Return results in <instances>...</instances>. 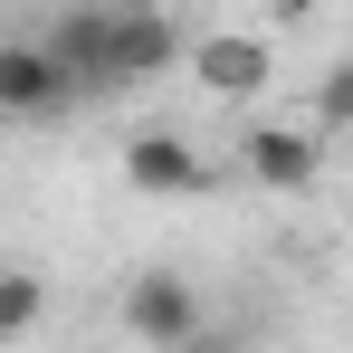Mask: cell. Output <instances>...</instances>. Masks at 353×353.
Here are the masks:
<instances>
[{"label":"cell","mask_w":353,"mask_h":353,"mask_svg":"<svg viewBox=\"0 0 353 353\" xmlns=\"http://www.w3.org/2000/svg\"><path fill=\"white\" fill-rule=\"evenodd\" d=\"M124 334L134 344H191L201 334V296H191V277H172V268H153V277H134L124 287Z\"/></svg>","instance_id":"cell-5"},{"label":"cell","mask_w":353,"mask_h":353,"mask_svg":"<svg viewBox=\"0 0 353 353\" xmlns=\"http://www.w3.org/2000/svg\"><path fill=\"white\" fill-rule=\"evenodd\" d=\"M48 39L67 48V67H77L86 86H105V39H115V0H86V10H67Z\"/></svg>","instance_id":"cell-7"},{"label":"cell","mask_w":353,"mask_h":353,"mask_svg":"<svg viewBox=\"0 0 353 353\" xmlns=\"http://www.w3.org/2000/svg\"><path fill=\"white\" fill-rule=\"evenodd\" d=\"M248 10H268V19H305L315 0H248Z\"/></svg>","instance_id":"cell-10"},{"label":"cell","mask_w":353,"mask_h":353,"mask_svg":"<svg viewBox=\"0 0 353 353\" xmlns=\"http://www.w3.org/2000/svg\"><path fill=\"white\" fill-rule=\"evenodd\" d=\"M77 96H86V77L67 67L58 39H19V48H0V115L39 124V115H58V105H77Z\"/></svg>","instance_id":"cell-1"},{"label":"cell","mask_w":353,"mask_h":353,"mask_svg":"<svg viewBox=\"0 0 353 353\" xmlns=\"http://www.w3.org/2000/svg\"><path fill=\"white\" fill-rule=\"evenodd\" d=\"M181 58V29L163 0H115V39H105V86H134V77H163Z\"/></svg>","instance_id":"cell-4"},{"label":"cell","mask_w":353,"mask_h":353,"mask_svg":"<svg viewBox=\"0 0 353 353\" xmlns=\"http://www.w3.org/2000/svg\"><path fill=\"white\" fill-rule=\"evenodd\" d=\"M191 77H201V96H220V105H258V96L277 86V48H268L258 29H210V39H191Z\"/></svg>","instance_id":"cell-2"},{"label":"cell","mask_w":353,"mask_h":353,"mask_svg":"<svg viewBox=\"0 0 353 353\" xmlns=\"http://www.w3.org/2000/svg\"><path fill=\"white\" fill-rule=\"evenodd\" d=\"M39 325V277H0V344H19Z\"/></svg>","instance_id":"cell-9"},{"label":"cell","mask_w":353,"mask_h":353,"mask_svg":"<svg viewBox=\"0 0 353 353\" xmlns=\"http://www.w3.org/2000/svg\"><path fill=\"white\" fill-rule=\"evenodd\" d=\"M315 124H325V134H353V58L325 67V86H315Z\"/></svg>","instance_id":"cell-8"},{"label":"cell","mask_w":353,"mask_h":353,"mask_svg":"<svg viewBox=\"0 0 353 353\" xmlns=\"http://www.w3.org/2000/svg\"><path fill=\"white\" fill-rule=\"evenodd\" d=\"M124 181H134V191H153V201H191L210 172H201V153H191L181 134L153 124V134H134V143H124Z\"/></svg>","instance_id":"cell-6"},{"label":"cell","mask_w":353,"mask_h":353,"mask_svg":"<svg viewBox=\"0 0 353 353\" xmlns=\"http://www.w3.org/2000/svg\"><path fill=\"white\" fill-rule=\"evenodd\" d=\"M239 172L258 181V191H315L325 172V124H248L239 134Z\"/></svg>","instance_id":"cell-3"}]
</instances>
